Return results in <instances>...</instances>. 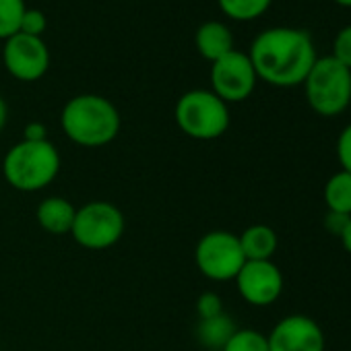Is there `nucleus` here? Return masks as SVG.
I'll return each instance as SVG.
<instances>
[{
  "label": "nucleus",
  "instance_id": "obj_1",
  "mask_svg": "<svg viewBox=\"0 0 351 351\" xmlns=\"http://www.w3.org/2000/svg\"><path fill=\"white\" fill-rule=\"evenodd\" d=\"M256 77L275 87L302 85L316 62L312 38L293 27H273L256 36L250 48Z\"/></svg>",
  "mask_w": 351,
  "mask_h": 351
},
{
  "label": "nucleus",
  "instance_id": "obj_2",
  "mask_svg": "<svg viewBox=\"0 0 351 351\" xmlns=\"http://www.w3.org/2000/svg\"><path fill=\"white\" fill-rule=\"evenodd\" d=\"M118 108L95 93H83L71 97L60 114V126L64 134L81 147H104L112 143L120 132Z\"/></svg>",
  "mask_w": 351,
  "mask_h": 351
},
{
  "label": "nucleus",
  "instance_id": "obj_3",
  "mask_svg": "<svg viewBox=\"0 0 351 351\" xmlns=\"http://www.w3.org/2000/svg\"><path fill=\"white\" fill-rule=\"evenodd\" d=\"M60 171V153L50 141H21L3 159V176L19 193L48 189Z\"/></svg>",
  "mask_w": 351,
  "mask_h": 351
},
{
  "label": "nucleus",
  "instance_id": "obj_4",
  "mask_svg": "<svg viewBox=\"0 0 351 351\" xmlns=\"http://www.w3.org/2000/svg\"><path fill=\"white\" fill-rule=\"evenodd\" d=\"M178 128L197 141H213L230 128V108L211 89L186 91L173 110Z\"/></svg>",
  "mask_w": 351,
  "mask_h": 351
},
{
  "label": "nucleus",
  "instance_id": "obj_5",
  "mask_svg": "<svg viewBox=\"0 0 351 351\" xmlns=\"http://www.w3.org/2000/svg\"><path fill=\"white\" fill-rule=\"evenodd\" d=\"M304 89L316 114L324 118L339 116L351 104V71L332 56L316 58L304 81Z\"/></svg>",
  "mask_w": 351,
  "mask_h": 351
},
{
  "label": "nucleus",
  "instance_id": "obj_6",
  "mask_svg": "<svg viewBox=\"0 0 351 351\" xmlns=\"http://www.w3.org/2000/svg\"><path fill=\"white\" fill-rule=\"evenodd\" d=\"M124 215L110 201H89L77 209L71 236L85 250H108L124 234Z\"/></svg>",
  "mask_w": 351,
  "mask_h": 351
},
{
  "label": "nucleus",
  "instance_id": "obj_7",
  "mask_svg": "<svg viewBox=\"0 0 351 351\" xmlns=\"http://www.w3.org/2000/svg\"><path fill=\"white\" fill-rule=\"evenodd\" d=\"M195 263L199 271L211 281H232L246 263L240 238L226 230L205 234L195 248Z\"/></svg>",
  "mask_w": 351,
  "mask_h": 351
},
{
  "label": "nucleus",
  "instance_id": "obj_8",
  "mask_svg": "<svg viewBox=\"0 0 351 351\" xmlns=\"http://www.w3.org/2000/svg\"><path fill=\"white\" fill-rule=\"evenodd\" d=\"M256 71L250 56L238 50L228 52L219 60L211 62V91L226 104L244 101L256 87Z\"/></svg>",
  "mask_w": 351,
  "mask_h": 351
},
{
  "label": "nucleus",
  "instance_id": "obj_9",
  "mask_svg": "<svg viewBox=\"0 0 351 351\" xmlns=\"http://www.w3.org/2000/svg\"><path fill=\"white\" fill-rule=\"evenodd\" d=\"M3 60L7 71L19 81H38L50 66V50L42 38L15 34L7 38L3 48Z\"/></svg>",
  "mask_w": 351,
  "mask_h": 351
},
{
  "label": "nucleus",
  "instance_id": "obj_10",
  "mask_svg": "<svg viewBox=\"0 0 351 351\" xmlns=\"http://www.w3.org/2000/svg\"><path fill=\"white\" fill-rule=\"evenodd\" d=\"M236 287L250 306H271L283 291V275L273 261H246L236 275Z\"/></svg>",
  "mask_w": 351,
  "mask_h": 351
},
{
  "label": "nucleus",
  "instance_id": "obj_11",
  "mask_svg": "<svg viewBox=\"0 0 351 351\" xmlns=\"http://www.w3.org/2000/svg\"><path fill=\"white\" fill-rule=\"evenodd\" d=\"M269 351H324L326 339L320 324L306 314L281 318L267 335Z\"/></svg>",
  "mask_w": 351,
  "mask_h": 351
},
{
  "label": "nucleus",
  "instance_id": "obj_12",
  "mask_svg": "<svg viewBox=\"0 0 351 351\" xmlns=\"http://www.w3.org/2000/svg\"><path fill=\"white\" fill-rule=\"evenodd\" d=\"M77 207L64 197H48L36 209V219L40 228L52 236H66L73 230Z\"/></svg>",
  "mask_w": 351,
  "mask_h": 351
},
{
  "label": "nucleus",
  "instance_id": "obj_13",
  "mask_svg": "<svg viewBox=\"0 0 351 351\" xmlns=\"http://www.w3.org/2000/svg\"><path fill=\"white\" fill-rule=\"evenodd\" d=\"M195 44L203 58L215 62L234 50V34L230 32L228 25L219 21H207L197 29Z\"/></svg>",
  "mask_w": 351,
  "mask_h": 351
},
{
  "label": "nucleus",
  "instance_id": "obj_14",
  "mask_svg": "<svg viewBox=\"0 0 351 351\" xmlns=\"http://www.w3.org/2000/svg\"><path fill=\"white\" fill-rule=\"evenodd\" d=\"M240 246L246 261H271L277 252V234L273 228L265 223H256L246 228L240 236Z\"/></svg>",
  "mask_w": 351,
  "mask_h": 351
},
{
  "label": "nucleus",
  "instance_id": "obj_15",
  "mask_svg": "<svg viewBox=\"0 0 351 351\" xmlns=\"http://www.w3.org/2000/svg\"><path fill=\"white\" fill-rule=\"evenodd\" d=\"M236 330H238L236 322L223 312L219 316H213V318H207V320H199L197 337H199V343L205 349L221 351Z\"/></svg>",
  "mask_w": 351,
  "mask_h": 351
},
{
  "label": "nucleus",
  "instance_id": "obj_16",
  "mask_svg": "<svg viewBox=\"0 0 351 351\" xmlns=\"http://www.w3.org/2000/svg\"><path fill=\"white\" fill-rule=\"evenodd\" d=\"M324 205L326 211L351 217V173L339 169L324 184Z\"/></svg>",
  "mask_w": 351,
  "mask_h": 351
},
{
  "label": "nucleus",
  "instance_id": "obj_17",
  "mask_svg": "<svg viewBox=\"0 0 351 351\" xmlns=\"http://www.w3.org/2000/svg\"><path fill=\"white\" fill-rule=\"evenodd\" d=\"M219 7L236 21H252L271 7V0H219Z\"/></svg>",
  "mask_w": 351,
  "mask_h": 351
},
{
  "label": "nucleus",
  "instance_id": "obj_18",
  "mask_svg": "<svg viewBox=\"0 0 351 351\" xmlns=\"http://www.w3.org/2000/svg\"><path fill=\"white\" fill-rule=\"evenodd\" d=\"M25 9V0H0V40L19 34Z\"/></svg>",
  "mask_w": 351,
  "mask_h": 351
},
{
  "label": "nucleus",
  "instance_id": "obj_19",
  "mask_svg": "<svg viewBox=\"0 0 351 351\" xmlns=\"http://www.w3.org/2000/svg\"><path fill=\"white\" fill-rule=\"evenodd\" d=\"M221 351H269L267 335L254 328H238Z\"/></svg>",
  "mask_w": 351,
  "mask_h": 351
},
{
  "label": "nucleus",
  "instance_id": "obj_20",
  "mask_svg": "<svg viewBox=\"0 0 351 351\" xmlns=\"http://www.w3.org/2000/svg\"><path fill=\"white\" fill-rule=\"evenodd\" d=\"M330 56L351 71V25L343 27L337 34V38L332 42V54Z\"/></svg>",
  "mask_w": 351,
  "mask_h": 351
},
{
  "label": "nucleus",
  "instance_id": "obj_21",
  "mask_svg": "<svg viewBox=\"0 0 351 351\" xmlns=\"http://www.w3.org/2000/svg\"><path fill=\"white\" fill-rule=\"evenodd\" d=\"M197 314H199V320H207V318H213V316L223 314V302H221V298L215 291L201 293L199 300H197Z\"/></svg>",
  "mask_w": 351,
  "mask_h": 351
},
{
  "label": "nucleus",
  "instance_id": "obj_22",
  "mask_svg": "<svg viewBox=\"0 0 351 351\" xmlns=\"http://www.w3.org/2000/svg\"><path fill=\"white\" fill-rule=\"evenodd\" d=\"M46 25H48V19H46V15L42 11H38V9H25L19 32L21 34H27V36L42 38V34L46 32Z\"/></svg>",
  "mask_w": 351,
  "mask_h": 351
},
{
  "label": "nucleus",
  "instance_id": "obj_23",
  "mask_svg": "<svg viewBox=\"0 0 351 351\" xmlns=\"http://www.w3.org/2000/svg\"><path fill=\"white\" fill-rule=\"evenodd\" d=\"M337 159L341 169L351 173V124H347L337 138Z\"/></svg>",
  "mask_w": 351,
  "mask_h": 351
},
{
  "label": "nucleus",
  "instance_id": "obj_24",
  "mask_svg": "<svg viewBox=\"0 0 351 351\" xmlns=\"http://www.w3.org/2000/svg\"><path fill=\"white\" fill-rule=\"evenodd\" d=\"M349 219H351V217H347V215H339V213H330V211H326L324 228H326L332 236L341 238V234L345 232V228H347Z\"/></svg>",
  "mask_w": 351,
  "mask_h": 351
},
{
  "label": "nucleus",
  "instance_id": "obj_25",
  "mask_svg": "<svg viewBox=\"0 0 351 351\" xmlns=\"http://www.w3.org/2000/svg\"><path fill=\"white\" fill-rule=\"evenodd\" d=\"M25 141H48V128L42 122H29L23 130Z\"/></svg>",
  "mask_w": 351,
  "mask_h": 351
},
{
  "label": "nucleus",
  "instance_id": "obj_26",
  "mask_svg": "<svg viewBox=\"0 0 351 351\" xmlns=\"http://www.w3.org/2000/svg\"><path fill=\"white\" fill-rule=\"evenodd\" d=\"M341 244H343V248L351 254V219H349V223H347V228H345V232L341 234Z\"/></svg>",
  "mask_w": 351,
  "mask_h": 351
},
{
  "label": "nucleus",
  "instance_id": "obj_27",
  "mask_svg": "<svg viewBox=\"0 0 351 351\" xmlns=\"http://www.w3.org/2000/svg\"><path fill=\"white\" fill-rule=\"evenodd\" d=\"M7 116H9L7 101L3 99V95H0V130H3V128H5V124H7Z\"/></svg>",
  "mask_w": 351,
  "mask_h": 351
},
{
  "label": "nucleus",
  "instance_id": "obj_28",
  "mask_svg": "<svg viewBox=\"0 0 351 351\" xmlns=\"http://www.w3.org/2000/svg\"><path fill=\"white\" fill-rule=\"evenodd\" d=\"M337 5H341V7H351V0H335Z\"/></svg>",
  "mask_w": 351,
  "mask_h": 351
}]
</instances>
